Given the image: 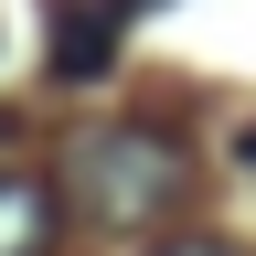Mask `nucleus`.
Listing matches in <instances>:
<instances>
[{
  "instance_id": "nucleus-1",
  "label": "nucleus",
  "mask_w": 256,
  "mask_h": 256,
  "mask_svg": "<svg viewBox=\"0 0 256 256\" xmlns=\"http://www.w3.org/2000/svg\"><path fill=\"white\" fill-rule=\"evenodd\" d=\"M182 139H160V128H86V150H75V203L96 224H160L171 214V192H182Z\"/></svg>"
},
{
  "instance_id": "nucleus-2",
  "label": "nucleus",
  "mask_w": 256,
  "mask_h": 256,
  "mask_svg": "<svg viewBox=\"0 0 256 256\" xmlns=\"http://www.w3.org/2000/svg\"><path fill=\"white\" fill-rule=\"evenodd\" d=\"M0 256H54V192L32 171H0Z\"/></svg>"
},
{
  "instance_id": "nucleus-3",
  "label": "nucleus",
  "mask_w": 256,
  "mask_h": 256,
  "mask_svg": "<svg viewBox=\"0 0 256 256\" xmlns=\"http://www.w3.org/2000/svg\"><path fill=\"white\" fill-rule=\"evenodd\" d=\"M118 0H96V11H64L54 22V75H107V54H118Z\"/></svg>"
},
{
  "instance_id": "nucleus-4",
  "label": "nucleus",
  "mask_w": 256,
  "mask_h": 256,
  "mask_svg": "<svg viewBox=\"0 0 256 256\" xmlns=\"http://www.w3.org/2000/svg\"><path fill=\"white\" fill-rule=\"evenodd\" d=\"M150 256H235L224 235H171V246H150Z\"/></svg>"
},
{
  "instance_id": "nucleus-5",
  "label": "nucleus",
  "mask_w": 256,
  "mask_h": 256,
  "mask_svg": "<svg viewBox=\"0 0 256 256\" xmlns=\"http://www.w3.org/2000/svg\"><path fill=\"white\" fill-rule=\"evenodd\" d=\"M118 11H150V0H118Z\"/></svg>"
},
{
  "instance_id": "nucleus-6",
  "label": "nucleus",
  "mask_w": 256,
  "mask_h": 256,
  "mask_svg": "<svg viewBox=\"0 0 256 256\" xmlns=\"http://www.w3.org/2000/svg\"><path fill=\"white\" fill-rule=\"evenodd\" d=\"M0 128H11V118H0Z\"/></svg>"
}]
</instances>
